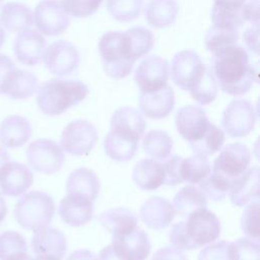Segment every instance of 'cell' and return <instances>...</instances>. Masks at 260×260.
Wrapping results in <instances>:
<instances>
[{"mask_svg":"<svg viewBox=\"0 0 260 260\" xmlns=\"http://www.w3.org/2000/svg\"><path fill=\"white\" fill-rule=\"evenodd\" d=\"M99 221L114 238L134 229L137 224V216L130 209L117 207L103 212L99 216Z\"/></svg>","mask_w":260,"mask_h":260,"instance_id":"28","label":"cell"},{"mask_svg":"<svg viewBox=\"0 0 260 260\" xmlns=\"http://www.w3.org/2000/svg\"><path fill=\"white\" fill-rule=\"evenodd\" d=\"M37 89V76L31 72L15 67L5 76L0 93H4L13 100H24L31 96Z\"/></svg>","mask_w":260,"mask_h":260,"instance_id":"22","label":"cell"},{"mask_svg":"<svg viewBox=\"0 0 260 260\" xmlns=\"http://www.w3.org/2000/svg\"><path fill=\"white\" fill-rule=\"evenodd\" d=\"M7 260H32V258L26 253V254H22V255H18V256L12 257V258L7 259Z\"/></svg>","mask_w":260,"mask_h":260,"instance_id":"56","label":"cell"},{"mask_svg":"<svg viewBox=\"0 0 260 260\" xmlns=\"http://www.w3.org/2000/svg\"><path fill=\"white\" fill-rule=\"evenodd\" d=\"M245 22L259 24V0H250L243 6Z\"/></svg>","mask_w":260,"mask_h":260,"instance_id":"49","label":"cell"},{"mask_svg":"<svg viewBox=\"0 0 260 260\" xmlns=\"http://www.w3.org/2000/svg\"><path fill=\"white\" fill-rule=\"evenodd\" d=\"M198 260H232L231 243L220 241L207 246L199 253Z\"/></svg>","mask_w":260,"mask_h":260,"instance_id":"46","label":"cell"},{"mask_svg":"<svg viewBox=\"0 0 260 260\" xmlns=\"http://www.w3.org/2000/svg\"><path fill=\"white\" fill-rule=\"evenodd\" d=\"M211 172V166L206 156L194 154L183 158L182 176L183 180L189 183H199Z\"/></svg>","mask_w":260,"mask_h":260,"instance_id":"37","label":"cell"},{"mask_svg":"<svg viewBox=\"0 0 260 260\" xmlns=\"http://www.w3.org/2000/svg\"><path fill=\"white\" fill-rule=\"evenodd\" d=\"M29 166L42 174H53L59 171L65 160L63 149L55 141L40 138L31 142L26 149Z\"/></svg>","mask_w":260,"mask_h":260,"instance_id":"8","label":"cell"},{"mask_svg":"<svg viewBox=\"0 0 260 260\" xmlns=\"http://www.w3.org/2000/svg\"><path fill=\"white\" fill-rule=\"evenodd\" d=\"M32 260H45V259H41V258H38V257H36L35 259L32 258Z\"/></svg>","mask_w":260,"mask_h":260,"instance_id":"58","label":"cell"},{"mask_svg":"<svg viewBox=\"0 0 260 260\" xmlns=\"http://www.w3.org/2000/svg\"><path fill=\"white\" fill-rule=\"evenodd\" d=\"M210 123L205 111L193 105L182 107L175 117L177 131L190 144L204 135Z\"/></svg>","mask_w":260,"mask_h":260,"instance_id":"14","label":"cell"},{"mask_svg":"<svg viewBox=\"0 0 260 260\" xmlns=\"http://www.w3.org/2000/svg\"><path fill=\"white\" fill-rule=\"evenodd\" d=\"M169 75L170 66L167 60L153 55L138 65L134 80L140 92H152L168 85Z\"/></svg>","mask_w":260,"mask_h":260,"instance_id":"13","label":"cell"},{"mask_svg":"<svg viewBox=\"0 0 260 260\" xmlns=\"http://www.w3.org/2000/svg\"><path fill=\"white\" fill-rule=\"evenodd\" d=\"M104 0H60L68 15L86 17L94 13Z\"/></svg>","mask_w":260,"mask_h":260,"instance_id":"44","label":"cell"},{"mask_svg":"<svg viewBox=\"0 0 260 260\" xmlns=\"http://www.w3.org/2000/svg\"><path fill=\"white\" fill-rule=\"evenodd\" d=\"M151 260H187L185 254L175 247H165L157 250Z\"/></svg>","mask_w":260,"mask_h":260,"instance_id":"48","label":"cell"},{"mask_svg":"<svg viewBox=\"0 0 260 260\" xmlns=\"http://www.w3.org/2000/svg\"><path fill=\"white\" fill-rule=\"evenodd\" d=\"M112 240L113 247L126 260H146L151 249L147 234L137 226Z\"/></svg>","mask_w":260,"mask_h":260,"instance_id":"18","label":"cell"},{"mask_svg":"<svg viewBox=\"0 0 260 260\" xmlns=\"http://www.w3.org/2000/svg\"><path fill=\"white\" fill-rule=\"evenodd\" d=\"M205 64L199 56L190 50H184L175 55L171 65L173 81L184 90H189Z\"/></svg>","mask_w":260,"mask_h":260,"instance_id":"16","label":"cell"},{"mask_svg":"<svg viewBox=\"0 0 260 260\" xmlns=\"http://www.w3.org/2000/svg\"><path fill=\"white\" fill-rule=\"evenodd\" d=\"M46 49V40L37 29H25L18 32L13 42L15 58L27 66L37 65L42 59Z\"/></svg>","mask_w":260,"mask_h":260,"instance_id":"17","label":"cell"},{"mask_svg":"<svg viewBox=\"0 0 260 260\" xmlns=\"http://www.w3.org/2000/svg\"><path fill=\"white\" fill-rule=\"evenodd\" d=\"M43 60L47 70L57 76H66L78 66L79 54L76 47L67 41H56L45 49Z\"/></svg>","mask_w":260,"mask_h":260,"instance_id":"12","label":"cell"},{"mask_svg":"<svg viewBox=\"0 0 260 260\" xmlns=\"http://www.w3.org/2000/svg\"><path fill=\"white\" fill-rule=\"evenodd\" d=\"M174 206L165 198L155 196L145 201L139 211L141 220L149 229L159 230L168 226L175 216Z\"/></svg>","mask_w":260,"mask_h":260,"instance_id":"23","label":"cell"},{"mask_svg":"<svg viewBox=\"0 0 260 260\" xmlns=\"http://www.w3.org/2000/svg\"><path fill=\"white\" fill-rule=\"evenodd\" d=\"M189 92L193 100L200 105H208L217 96V83L214 75L206 65L189 88Z\"/></svg>","mask_w":260,"mask_h":260,"instance_id":"31","label":"cell"},{"mask_svg":"<svg viewBox=\"0 0 260 260\" xmlns=\"http://www.w3.org/2000/svg\"><path fill=\"white\" fill-rule=\"evenodd\" d=\"M238 40V30L221 28L214 25L207 30L204 37L205 47L213 55L233 45H236Z\"/></svg>","mask_w":260,"mask_h":260,"instance_id":"36","label":"cell"},{"mask_svg":"<svg viewBox=\"0 0 260 260\" xmlns=\"http://www.w3.org/2000/svg\"><path fill=\"white\" fill-rule=\"evenodd\" d=\"M223 131L213 123H210L204 135L199 140L191 143L190 146L194 154L207 156L218 151L223 144Z\"/></svg>","mask_w":260,"mask_h":260,"instance_id":"35","label":"cell"},{"mask_svg":"<svg viewBox=\"0 0 260 260\" xmlns=\"http://www.w3.org/2000/svg\"><path fill=\"white\" fill-rule=\"evenodd\" d=\"M7 212V207H6V203L4 201V198L2 196V194L0 193V222L3 221V219L5 218Z\"/></svg>","mask_w":260,"mask_h":260,"instance_id":"54","label":"cell"},{"mask_svg":"<svg viewBox=\"0 0 260 260\" xmlns=\"http://www.w3.org/2000/svg\"><path fill=\"white\" fill-rule=\"evenodd\" d=\"M26 253L27 245L20 234L7 231L0 235V260H7Z\"/></svg>","mask_w":260,"mask_h":260,"instance_id":"40","label":"cell"},{"mask_svg":"<svg viewBox=\"0 0 260 260\" xmlns=\"http://www.w3.org/2000/svg\"><path fill=\"white\" fill-rule=\"evenodd\" d=\"M259 201L253 200L244 210L241 217V229L244 234L251 239L259 240L260 223H259Z\"/></svg>","mask_w":260,"mask_h":260,"instance_id":"43","label":"cell"},{"mask_svg":"<svg viewBox=\"0 0 260 260\" xmlns=\"http://www.w3.org/2000/svg\"><path fill=\"white\" fill-rule=\"evenodd\" d=\"M199 184V190L205 198L219 201L225 197L226 192L231 188V184L220 176L212 173L209 177L204 178Z\"/></svg>","mask_w":260,"mask_h":260,"instance_id":"41","label":"cell"},{"mask_svg":"<svg viewBox=\"0 0 260 260\" xmlns=\"http://www.w3.org/2000/svg\"><path fill=\"white\" fill-rule=\"evenodd\" d=\"M92 200L78 193H68L60 202L59 214L71 226H80L91 220Z\"/></svg>","mask_w":260,"mask_h":260,"instance_id":"20","label":"cell"},{"mask_svg":"<svg viewBox=\"0 0 260 260\" xmlns=\"http://www.w3.org/2000/svg\"><path fill=\"white\" fill-rule=\"evenodd\" d=\"M182 160L183 157L176 154L168 158L164 164L165 183L169 186H176L184 182L182 176Z\"/></svg>","mask_w":260,"mask_h":260,"instance_id":"45","label":"cell"},{"mask_svg":"<svg viewBox=\"0 0 260 260\" xmlns=\"http://www.w3.org/2000/svg\"><path fill=\"white\" fill-rule=\"evenodd\" d=\"M8 159H9V155H8L7 151H6L4 148L0 147V168H1L5 162H7Z\"/></svg>","mask_w":260,"mask_h":260,"instance_id":"55","label":"cell"},{"mask_svg":"<svg viewBox=\"0 0 260 260\" xmlns=\"http://www.w3.org/2000/svg\"><path fill=\"white\" fill-rule=\"evenodd\" d=\"M0 23L11 32H20L34 24V13L23 3L8 2L0 11Z\"/></svg>","mask_w":260,"mask_h":260,"instance_id":"26","label":"cell"},{"mask_svg":"<svg viewBox=\"0 0 260 260\" xmlns=\"http://www.w3.org/2000/svg\"><path fill=\"white\" fill-rule=\"evenodd\" d=\"M34 22L42 35L58 36L67 29L70 18L60 0H42L35 9Z\"/></svg>","mask_w":260,"mask_h":260,"instance_id":"11","label":"cell"},{"mask_svg":"<svg viewBox=\"0 0 260 260\" xmlns=\"http://www.w3.org/2000/svg\"><path fill=\"white\" fill-rule=\"evenodd\" d=\"M135 185L142 190H154L165 183L162 164L151 158L139 160L132 172Z\"/></svg>","mask_w":260,"mask_h":260,"instance_id":"27","label":"cell"},{"mask_svg":"<svg viewBox=\"0 0 260 260\" xmlns=\"http://www.w3.org/2000/svg\"><path fill=\"white\" fill-rule=\"evenodd\" d=\"M4 42H5V32H4L3 26H2L1 23H0V49L2 48Z\"/></svg>","mask_w":260,"mask_h":260,"instance_id":"57","label":"cell"},{"mask_svg":"<svg viewBox=\"0 0 260 260\" xmlns=\"http://www.w3.org/2000/svg\"><path fill=\"white\" fill-rule=\"evenodd\" d=\"M66 190L68 193H78L94 200L99 195L100 183L98 176L91 170L80 168L73 171L67 180Z\"/></svg>","mask_w":260,"mask_h":260,"instance_id":"30","label":"cell"},{"mask_svg":"<svg viewBox=\"0 0 260 260\" xmlns=\"http://www.w3.org/2000/svg\"><path fill=\"white\" fill-rule=\"evenodd\" d=\"M98 141L95 127L86 120H75L70 122L62 131V148L73 155L88 153Z\"/></svg>","mask_w":260,"mask_h":260,"instance_id":"10","label":"cell"},{"mask_svg":"<svg viewBox=\"0 0 260 260\" xmlns=\"http://www.w3.org/2000/svg\"><path fill=\"white\" fill-rule=\"evenodd\" d=\"M142 148L144 153L154 159H162L169 156L173 148V139L161 130L149 131L143 139Z\"/></svg>","mask_w":260,"mask_h":260,"instance_id":"34","label":"cell"},{"mask_svg":"<svg viewBox=\"0 0 260 260\" xmlns=\"http://www.w3.org/2000/svg\"><path fill=\"white\" fill-rule=\"evenodd\" d=\"M131 57L134 61L145 56L153 47V36L151 31L142 26H134L125 32Z\"/></svg>","mask_w":260,"mask_h":260,"instance_id":"33","label":"cell"},{"mask_svg":"<svg viewBox=\"0 0 260 260\" xmlns=\"http://www.w3.org/2000/svg\"><path fill=\"white\" fill-rule=\"evenodd\" d=\"M34 182L30 170L23 164L5 162L0 168V189L6 196H19Z\"/></svg>","mask_w":260,"mask_h":260,"instance_id":"19","label":"cell"},{"mask_svg":"<svg viewBox=\"0 0 260 260\" xmlns=\"http://www.w3.org/2000/svg\"><path fill=\"white\" fill-rule=\"evenodd\" d=\"M230 199L236 206H244L248 202L259 198V168L246 170L234 180L230 188Z\"/></svg>","mask_w":260,"mask_h":260,"instance_id":"24","label":"cell"},{"mask_svg":"<svg viewBox=\"0 0 260 260\" xmlns=\"http://www.w3.org/2000/svg\"><path fill=\"white\" fill-rule=\"evenodd\" d=\"M13 213L21 228L35 232L51 222L55 213V203L47 193L32 191L18 200Z\"/></svg>","mask_w":260,"mask_h":260,"instance_id":"6","label":"cell"},{"mask_svg":"<svg viewBox=\"0 0 260 260\" xmlns=\"http://www.w3.org/2000/svg\"><path fill=\"white\" fill-rule=\"evenodd\" d=\"M257 112L246 100H234L222 113L221 124L231 137L247 136L255 126Z\"/></svg>","mask_w":260,"mask_h":260,"instance_id":"9","label":"cell"},{"mask_svg":"<svg viewBox=\"0 0 260 260\" xmlns=\"http://www.w3.org/2000/svg\"><path fill=\"white\" fill-rule=\"evenodd\" d=\"M250 157V149L247 145L240 142L230 143L214 159L212 173L226 180L232 186L234 180L248 170Z\"/></svg>","mask_w":260,"mask_h":260,"instance_id":"7","label":"cell"},{"mask_svg":"<svg viewBox=\"0 0 260 260\" xmlns=\"http://www.w3.org/2000/svg\"><path fill=\"white\" fill-rule=\"evenodd\" d=\"M139 108L150 119H161L170 115L175 105L174 90L170 85L152 91L141 92L139 95Z\"/></svg>","mask_w":260,"mask_h":260,"instance_id":"21","label":"cell"},{"mask_svg":"<svg viewBox=\"0 0 260 260\" xmlns=\"http://www.w3.org/2000/svg\"><path fill=\"white\" fill-rule=\"evenodd\" d=\"M220 235L218 217L206 207L192 211L185 221L175 223L169 233L171 244L179 250H193L216 240Z\"/></svg>","mask_w":260,"mask_h":260,"instance_id":"3","label":"cell"},{"mask_svg":"<svg viewBox=\"0 0 260 260\" xmlns=\"http://www.w3.org/2000/svg\"><path fill=\"white\" fill-rule=\"evenodd\" d=\"M67 260H98V256L88 250L81 249L71 253Z\"/></svg>","mask_w":260,"mask_h":260,"instance_id":"53","label":"cell"},{"mask_svg":"<svg viewBox=\"0 0 260 260\" xmlns=\"http://www.w3.org/2000/svg\"><path fill=\"white\" fill-rule=\"evenodd\" d=\"M178 12L176 0H150L145 7V18L150 26L165 28L174 23Z\"/></svg>","mask_w":260,"mask_h":260,"instance_id":"29","label":"cell"},{"mask_svg":"<svg viewBox=\"0 0 260 260\" xmlns=\"http://www.w3.org/2000/svg\"><path fill=\"white\" fill-rule=\"evenodd\" d=\"M211 71L220 89L232 95L247 93L257 80L247 51L237 44L213 55Z\"/></svg>","mask_w":260,"mask_h":260,"instance_id":"1","label":"cell"},{"mask_svg":"<svg viewBox=\"0 0 260 260\" xmlns=\"http://www.w3.org/2000/svg\"><path fill=\"white\" fill-rule=\"evenodd\" d=\"M66 238L53 228H41L35 231L31 248L38 258L45 260H62L66 252Z\"/></svg>","mask_w":260,"mask_h":260,"instance_id":"15","label":"cell"},{"mask_svg":"<svg viewBox=\"0 0 260 260\" xmlns=\"http://www.w3.org/2000/svg\"><path fill=\"white\" fill-rule=\"evenodd\" d=\"M13 68H15L14 62L8 56L4 54H0V88L5 76Z\"/></svg>","mask_w":260,"mask_h":260,"instance_id":"50","label":"cell"},{"mask_svg":"<svg viewBox=\"0 0 260 260\" xmlns=\"http://www.w3.org/2000/svg\"><path fill=\"white\" fill-rule=\"evenodd\" d=\"M2 1H3V0H0V4H1V3H2Z\"/></svg>","mask_w":260,"mask_h":260,"instance_id":"59","label":"cell"},{"mask_svg":"<svg viewBox=\"0 0 260 260\" xmlns=\"http://www.w3.org/2000/svg\"><path fill=\"white\" fill-rule=\"evenodd\" d=\"M98 260H126L123 256H121L117 250L113 247V245H109L105 247L99 254Z\"/></svg>","mask_w":260,"mask_h":260,"instance_id":"51","label":"cell"},{"mask_svg":"<svg viewBox=\"0 0 260 260\" xmlns=\"http://www.w3.org/2000/svg\"><path fill=\"white\" fill-rule=\"evenodd\" d=\"M145 127L146 122L138 110L131 107L118 109L111 118V130L104 140L106 153L118 161L131 159L137 152Z\"/></svg>","mask_w":260,"mask_h":260,"instance_id":"2","label":"cell"},{"mask_svg":"<svg viewBox=\"0 0 260 260\" xmlns=\"http://www.w3.org/2000/svg\"><path fill=\"white\" fill-rule=\"evenodd\" d=\"M211 21L214 26L238 30L245 23V19L243 16V8L229 9L212 5Z\"/></svg>","mask_w":260,"mask_h":260,"instance_id":"39","label":"cell"},{"mask_svg":"<svg viewBox=\"0 0 260 260\" xmlns=\"http://www.w3.org/2000/svg\"><path fill=\"white\" fill-rule=\"evenodd\" d=\"M107 8L116 20L129 22L139 16L142 0H107Z\"/></svg>","mask_w":260,"mask_h":260,"instance_id":"38","label":"cell"},{"mask_svg":"<svg viewBox=\"0 0 260 260\" xmlns=\"http://www.w3.org/2000/svg\"><path fill=\"white\" fill-rule=\"evenodd\" d=\"M87 93L88 87L81 81L54 78L40 85L37 104L45 115L57 116L79 104Z\"/></svg>","mask_w":260,"mask_h":260,"instance_id":"4","label":"cell"},{"mask_svg":"<svg viewBox=\"0 0 260 260\" xmlns=\"http://www.w3.org/2000/svg\"><path fill=\"white\" fill-rule=\"evenodd\" d=\"M29 122L17 115L8 116L0 124V142L9 148L22 146L31 136Z\"/></svg>","mask_w":260,"mask_h":260,"instance_id":"25","label":"cell"},{"mask_svg":"<svg viewBox=\"0 0 260 260\" xmlns=\"http://www.w3.org/2000/svg\"><path fill=\"white\" fill-rule=\"evenodd\" d=\"M247 0H213V5L229 8V9H242Z\"/></svg>","mask_w":260,"mask_h":260,"instance_id":"52","label":"cell"},{"mask_svg":"<svg viewBox=\"0 0 260 260\" xmlns=\"http://www.w3.org/2000/svg\"><path fill=\"white\" fill-rule=\"evenodd\" d=\"M243 40L250 51L259 54V24H252L248 27L243 35Z\"/></svg>","mask_w":260,"mask_h":260,"instance_id":"47","label":"cell"},{"mask_svg":"<svg viewBox=\"0 0 260 260\" xmlns=\"http://www.w3.org/2000/svg\"><path fill=\"white\" fill-rule=\"evenodd\" d=\"M207 200L200 190L194 186L183 187L174 197L175 212L181 217H187L192 211L206 207Z\"/></svg>","mask_w":260,"mask_h":260,"instance_id":"32","label":"cell"},{"mask_svg":"<svg viewBox=\"0 0 260 260\" xmlns=\"http://www.w3.org/2000/svg\"><path fill=\"white\" fill-rule=\"evenodd\" d=\"M232 260H260V246L257 240L240 238L231 243Z\"/></svg>","mask_w":260,"mask_h":260,"instance_id":"42","label":"cell"},{"mask_svg":"<svg viewBox=\"0 0 260 260\" xmlns=\"http://www.w3.org/2000/svg\"><path fill=\"white\" fill-rule=\"evenodd\" d=\"M99 53L104 71L108 76L121 79L131 73L135 61L131 57L124 32L104 34L99 42Z\"/></svg>","mask_w":260,"mask_h":260,"instance_id":"5","label":"cell"}]
</instances>
